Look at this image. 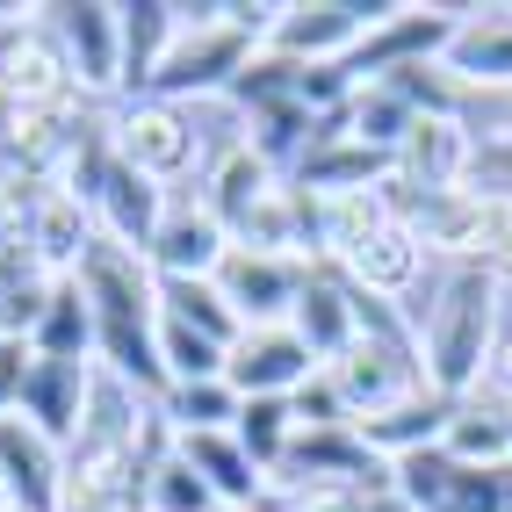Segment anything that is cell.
Returning a JSON list of instances; mask_svg holds the SVG:
<instances>
[{
  "label": "cell",
  "instance_id": "603a6c76",
  "mask_svg": "<svg viewBox=\"0 0 512 512\" xmlns=\"http://www.w3.org/2000/svg\"><path fill=\"white\" fill-rule=\"evenodd\" d=\"M354 433H361V448H368L375 462H390V469H397L404 455H426V448H440V433H448V397L412 390L404 404H390V412L361 419Z\"/></svg>",
  "mask_w": 512,
  "mask_h": 512
},
{
  "label": "cell",
  "instance_id": "f546056e",
  "mask_svg": "<svg viewBox=\"0 0 512 512\" xmlns=\"http://www.w3.org/2000/svg\"><path fill=\"white\" fill-rule=\"evenodd\" d=\"M138 505H145V512H231V505L181 462V448H166V455L145 469V498H138Z\"/></svg>",
  "mask_w": 512,
  "mask_h": 512
},
{
  "label": "cell",
  "instance_id": "44dd1931",
  "mask_svg": "<svg viewBox=\"0 0 512 512\" xmlns=\"http://www.w3.org/2000/svg\"><path fill=\"white\" fill-rule=\"evenodd\" d=\"M282 174H275V166H267L246 138H231V145H217L210 152V166H202V181H195V202H202V210H210L224 231L238 224V217H246L253 210V202L267 195V188H275Z\"/></svg>",
  "mask_w": 512,
  "mask_h": 512
},
{
  "label": "cell",
  "instance_id": "7a4b0ae2",
  "mask_svg": "<svg viewBox=\"0 0 512 512\" xmlns=\"http://www.w3.org/2000/svg\"><path fill=\"white\" fill-rule=\"evenodd\" d=\"M73 282L87 289V311H94V368H109L123 383H138L145 397H159L166 368H159V275H152V260L94 238Z\"/></svg>",
  "mask_w": 512,
  "mask_h": 512
},
{
  "label": "cell",
  "instance_id": "8fae6325",
  "mask_svg": "<svg viewBox=\"0 0 512 512\" xmlns=\"http://www.w3.org/2000/svg\"><path fill=\"white\" fill-rule=\"evenodd\" d=\"M440 73H448L469 101H505L512 94V8H462L455 37L440 51Z\"/></svg>",
  "mask_w": 512,
  "mask_h": 512
},
{
  "label": "cell",
  "instance_id": "4dcf8cb0",
  "mask_svg": "<svg viewBox=\"0 0 512 512\" xmlns=\"http://www.w3.org/2000/svg\"><path fill=\"white\" fill-rule=\"evenodd\" d=\"M231 433H238V448H246L260 469H275L289 455V440H296V412H289V397H246Z\"/></svg>",
  "mask_w": 512,
  "mask_h": 512
},
{
  "label": "cell",
  "instance_id": "2e32d148",
  "mask_svg": "<svg viewBox=\"0 0 512 512\" xmlns=\"http://www.w3.org/2000/svg\"><path fill=\"white\" fill-rule=\"evenodd\" d=\"M426 267H433V260H426V246L412 238V224H397V217H390L361 253L339 260V275H347L361 296H383V303H404V311H412V296H419V282H426Z\"/></svg>",
  "mask_w": 512,
  "mask_h": 512
},
{
  "label": "cell",
  "instance_id": "9c48e42d",
  "mask_svg": "<svg viewBox=\"0 0 512 512\" xmlns=\"http://www.w3.org/2000/svg\"><path fill=\"white\" fill-rule=\"evenodd\" d=\"M58 505H65V448L8 404L0 412V512H58Z\"/></svg>",
  "mask_w": 512,
  "mask_h": 512
},
{
  "label": "cell",
  "instance_id": "836d02e7",
  "mask_svg": "<svg viewBox=\"0 0 512 512\" xmlns=\"http://www.w3.org/2000/svg\"><path fill=\"white\" fill-rule=\"evenodd\" d=\"M289 412H296V433H332V426H354V419H347V397H339V383H332V368L303 375L296 397H289Z\"/></svg>",
  "mask_w": 512,
  "mask_h": 512
},
{
  "label": "cell",
  "instance_id": "4fadbf2b",
  "mask_svg": "<svg viewBox=\"0 0 512 512\" xmlns=\"http://www.w3.org/2000/svg\"><path fill=\"white\" fill-rule=\"evenodd\" d=\"M469 145H476L469 116H412L404 145L390 152V174L412 188V195H448L469 174Z\"/></svg>",
  "mask_w": 512,
  "mask_h": 512
},
{
  "label": "cell",
  "instance_id": "9a60e30c",
  "mask_svg": "<svg viewBox=\"0 0 512 512\" xmlns=\"http://www.w3.org/2000/svg\"><path fill=\"white\" fill-rule=\"evenodd\" d=\"M87 390H94V361H44V354H29L22 383H15V412L37 419L65 448V440L80 433V419H87Z\"/></svg>",
  "mask_w": 512,
  "mask_h": 512
},
{
  "label": "cell",
  "instance_id": "f1b7e54d",
  "mask_svg": "<svg viewBox=\"0 0 512 512\" xmlns=\"http://www.w3.org/2000/svg\"><path fill=\"white\" fill-rule=\"evenodd\" d=\"M159 311H166V318H181V325H195L202 339H217V347H231V339L246 332L217 282H159Z\"/></svg>",
  "mask_w": 512,
  "mask_h": 512
},
{
  "label": "cell",
  "instance_id": "ffe728a7",
  "mask_svg": "<svg viewBox=\"0 0 512 512\" xmlns=\"http://www.w3.org/2000/svg\"><path fill=\"white\" fill-rule=\"evenodd\" d=\"M303 195H354V188H383L390 181V152H375L361 138H347L339 123L318 130V145L296 159V174H289Z\"/></svg>",
  "mask_w": 512,
  "mask_h": 512
},
{
  "label": "cell",
  "instance_id": "ac0fdd59",
  "mask_svg": "<svg viewBox=\"0 0 512 512\" xmlns=\"http://www.w3.org/2000/svg\"><path fill=\"white\" fill-rule=\"evenodd\" d=\"M289 332L318 354V368H332V361L361 339V318H354V282L339 275V267H311V282H303L296 311H289Z\"/></svg>",
  "mask_w": 512,
  "mask_h": 512
},
{
  "label": "cell",
  "instance_id": "8d00e7d4",
  "mask_svg": "<svg viewBox=\"0 0 512 512\" xmlns=\"http://www.w3.org/2000/svg\"><path fill=\"white\" fill-rule=\"evenodd\" d=\"M484 390L512 404V332H498V354H491V375H484Z\"/></svg>",
  "mask_w": 512,
  "mask_h": 512
},
{
  "label": "cell",
  "instance_id": "74e56055",
  "mask_svg": "<svg viewBox=\"0 0 512 512\" xmlns=\"http://www.w3.org/2000/svg\"><path fill=\"white\" fill-rule=\"evenodd\" d=\"M260 512H339V498H267Z\"/></svg>",
  "mask_w": 512,
  "mask_h": 512
},
{
  "label": "cell",
  "instance_id": "e0dca14e",
  "mask_svg": "<svg viewBox=\"0 0 512 512\" xmlns=\"http://www.w3.org/2000/svg\"><path fill=\"white\" fill-rule=\"evenodd\" d=\"M22 231H29V246H37V260L51 267V275L65 282V275H80V260H87V246H94V210L73 195V188H37L22 202Z\"/></svg>",
  "mask_w": 512,
  "mask_h": 512
},
{
  "label": "cell",
  "instance_id": "d4e9b609",
  "mask_svg": "<svg viewBox=\"0 0 512 512\" xmlns=\"http://www.w3.org/2000/svg\"><path fill=\"white\" fill-rule=\"evenodd\" d=\"M397 210L383 188H354V195H318V267H339L347 253H361Z\"/></svg>",
  "mask_w": 512,
  "mask_h": 512
},
{
  "label": "cell",
  "instance_id": "52a82bcc",
  "mask_svg": "<svg viewBox=\"0 0 512 512\" xmlns=\"http://www.w3.org/2000/svg\"><path fill=\"white\" fill-rule=\"evenodd\" d=\"M455 15L462 8H383L368 22V37L354 44V58H347V73L368 87V80H390V73H412V65H440V51H448V37H455Z\"/></svg>",
  "mask_w": 512,
  "mask_h": 512
},
{
  "label": "cell",
  "instance_id": "7c38bea8",
  "mask_svg": "<svg viewBox=\"0 0 512 512\" xmlns=\"http://www.w3.org/2000/svg\"><path fill=\"white\" fill-rule=\"evenodd\" d=\"M303 375H318V354L289 325H246L224 354V383L238 397H296Z\"/></svg>",
  "mask_w": 512,
  "mask_h": 512
},
{
  "label": "cell",
  "instance_id": "5b68a950",
  "mask_svg": "<svg viewBox=\"0 0 512 512\" xmlns=\"http://www.w3.org/2000/svg\"><path fill=\"white\" fill-rule=\"evenodd\" d=\"M51 37L73 65V87L87 109H116L123 101V8L109 0H65V8H44Z\"/></svg>",
  "mask_w": 512,
  "mask_h": 512
},
{
  "label": "cell",
  "instance_id": "6da1fadb",
  "mask_svg": "<svg viewBox=\"0 0 512 512\" xmlns=\"http://www.w3.org/2000/svg\"><path fill=\"white\" fill-rule=\"evenodd\" d=\"M412 325H419V375L433 397H469L484 390L491 354H498V332H505V282L484 275L476 260L440 267L426 303H412Z\"/></svg>",
  "mask_w": 512,
  "mask_h": 512
},
{
  "label": "cell",
  "instance_id": "30bf717a",
  "mask_svg": "<svg viewBox=\"0 0 512 512\" xmlns=\"http://www.w3.org/2000/svg\"><path fill=\"white\" fill-rule=\"evenodd\" d=\"M318 260H289V253H253V246H231L217 267V289L238 311V325H289L303 282H311Z\"/></svg>",
  "mask_w": 512,
  "mask_h": 512
},
{
  "label": "cell",
  "instance_id": "1f68e13d",
  "mask_svg": "<svg viewBox=\"0 0 512 512\" xmlns=\"http://www.w3.org/2000/svg\"><path fill=\"white\" fill-rule=\"evenodd\" d=\"M224 354L231 347H217V339H202L195 325L159 311V368H166V383H210V375H224Z\"/></svg>",
  "mask_w": 512,
  "mask_h": 512
},
{
  "label": "cell",
  "instance_id": "d6986e66",
  "mask_svg": "<svg viewBox=\"0 0 512 512\" xmlns=\"http://www.w3.org/2000/svg\"><path fill=\"white\" fill-rule=\"evenodd\" d=\"M440 455L455 469H512V404L491 390H469L448 404V433H440Z\"/></svg>",
  "mask_w": 512,
  "mask_h": 512
},
{
  "label": "cell",
  "instance_id": "e575fe53",
  "mask_svg": "<svg viewBox=\"0 0 512 512\" xmlns=\"http://www.w3.org/2000/svg\"><path fill=\"white\" fill-rule=\"evenodd\" d=\"M476 267L512 289V202H484V231H476Z\"/></svg>",
  "mask_w": 512,
  "mask_h": 512
},
{
  "label": "cell",
  "instance_id": "ba28073f",
  "mask_svg": "<svg viewBox=\"0 0 512 512\" xmlns=\"http://www.w3.org/2000/svg\"><path fill=\"white\" fill-rule=\"evenodd\" d=\"M375 15L383 8H368V0H282L275 29H267V51L289 65H347Z\"/></svg>",
  "mask_w": 512,
  "mask_h": 512
},
{
  "label": "cell",
  "instance_id": "d590c367",
  "mask_svg": "<svg viewBox=\"0 0 512 512\" xmlns=\"http://www.w3.org/2000/svg\"><path fill=\"white\" fill-rule=\"evenodd\" d=\"M339 512H419V505L404 498L397 484H383V491H347V498H339Z\"/></svg>",
  "mask_w": 512,
  "mask_h": 512
},
{
  "label": "cell",
  "instance_id": "cb8c5ba5",
  "mask_svg": "<svg viewBox=\"0 0 512 512\" xmlns=\"http://www.w3.org/2000/svg\"><path fill=\"white\" fill-rule=\"evenodd\" d=\"M174 0H123V101L152 94L166 51H174Z\"/></svg>",
  "mask_w": 512,
  "mask_h": 512
},
{
  "label": "cell",
  "instance_id": "8992f818",
  "mask_svg": "<svg viewBox=\"0 0 512 512\" xmlns=\"http://www.w3.org/2000/svg\"><path fill=\"white\" fill-rule=\"evenodd\" d=\"M0 94H8L22 116L80 109L73 65H65V51H58V37H51V22H44V8H22V22L0 37Z\"/></svg>",
  "mask_w": 512,
  "mask_h": 512
},
{
  "label": "cell",
  "instance_id": "484cf974",
  "mask_svg": "<svg viewBox=\"0 0 512 512\" xmlns=\"http://www.w3.org/2000/svg\"><path fill=\"white\" fill-rule=\"evenodd\" d=\"M29 354H44V361H94V311H87V289L73 275L51 282V303H44L37 332H29Z\"/></svg>",
  "mask_w": 512,
  "mask_h": 512
},
{
  "label": "cell",
  "instance_id": "7402d4cb",
  "mask_svg": "<svg viewBox=\"0 0 512 512\" xmlns=\"http://www.w3.org/2000/svg\"><path fill=\"white\" fill-rule=\"evenodd\" d=\"M174 448H181V462H188L231 512H260V505H267V469L238 448V433H188V440H174Z\"/></svg>",
  "mask_w": 512,
  "mask_h": 512
},
{
  "label": "cell",
  "instance_id": "277c9868",
  "mask_svg": "<svg viewBox=\"0 0 512 512\" xmlns=\"http://www.w3.org/2000/svg\"><path fill=\"white\" fill-rule=\"evenodd\" d=\"M109 145H116L123 166H138V174L159 181L166 195H181L188 181H202V166H210V138L195 130V109L159 101V94L116 101L109 109Z\"/></svg>",
  "mask_w": 512,
  "mask_h": 512
},
{
  "label": "cell",
  "instance_id": "5bb4252c",
  "mask_svg": "<svg viewBox=\"0 0 512 512\" xmlns=\"http://www.w3.org/2000/svg\"><path fill=\"white\" fill-rule=\"evenodd\" d=\"M224 253H231V231L202 210L195 195H174V210H166V224H159L145 260H152L159 282H217Z\"/></svg>",
  "mask_w": 512,
  "mask_h": 512
},
{
  "label": "cell",
  "instance_id": "83f0119b",
  "mask_svg": "<svg viewBox=\"0 0 512 512\" xmlns=\"http://www.w3.org/2000/svg\"><path fill=\"white\" fill-rule=\"evenodd\" d=\"M412 101H404L390 80H368L354 101H347V116H339V130L347 138H361V145H375V152H397L404 145V130H412Z\"/></svg>",
  "mask_w": 512,
  "mask_h": 512
},
{
  "label": "cell",
  "instance_id": "4316f807",
  "mask_svg": "<svg viewBox=\"0 0 512 512\" xmlns=\"http://www.w3.org/2000/svg\"><path fill=\"white\" fill-rule=\"evenodd\" d=\"M238 397L224 375H210V383H166L159 390V426L174 433V440H188V433H231L238 426Z\"/></svg>",
  "mask_w": 512,
  "mask_h": 512
},
{
  "label": "cell",
  "instance_id": "d6a6232c",
  "mask_svg": "<svg viewBox=\"0 0 512 512\" xmlns=\"http://www.w3.org/2000/svg\"><path fill=\"white\" fill-rule=\"evenodd\" d=\"M462 188L476 202H512V123H484V130H476Z\"/></svg>",
  "mask_w": 512,
  "mask_h": 512
},
{
  "label": "cell",
  "instance_id": "3957f363",
  "mask_svg": "<svg viewBox=\"0 0 512 512\" xmlns=\"http://www.w3.org/2000/svg\"><path fill=\"white\" fill-rule=\"evenodd\" d=\"M174 51H166L152 94L159 101H181V109H210V101L231 94V80L253 65V37L224 22V0H202V8H174Z\"/></svg>",
  "mask_w": 512,
  "mask_h": 512
}]
</instances>
